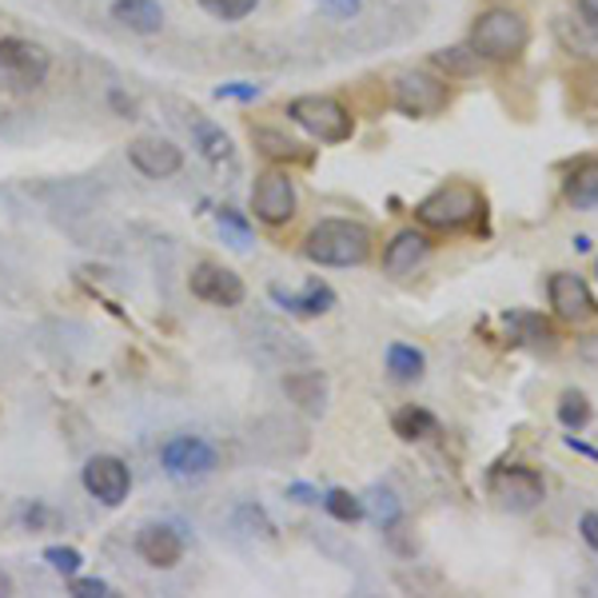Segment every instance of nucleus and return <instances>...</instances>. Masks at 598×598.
I'll use <instances>...</instances> for the list:
<instances>
[{"mask_svg":"<svg viewBox=\"0 0 598 598\" xmlns=\"http://www.w3.org/2000/svg\"><path fill=\"white\" fill-rule=\"evenodd\" d=\"M376 235L359 220H320L303 240V255L320 267H359L371 260Z\"/></svg>","mask_w":598,"mask_h":598,"instance_id":"obj_1","label":"nucleus"},{"mask_svg":"<svg viewBox=\"0 0 598 598\" xmlns=\"http://www.w3.org/2000/svg\"><path fill=\"white\" fill-rule=\"evenodd\" d=\"M483 192L475 184H467V180H451L444 188H435L432 196L419 199V223L435 228V232H459V228H471V223L483 220Z\"/></svg>","mask_w":598,"mask_h":598,"instance_id":"obj_2","label":"nucleus"},{"mask_svg":"<svg viewBox=\"0 0 598 598\" xmlns=\"http://www.w3.org/2000/svg\"><path fill=\"white\" fill-rule=\"evenodd\" d=\"M531 45V24L522 21V12L515 9H487L471 28V53L479 60H515L522 56V48Z\"/></svg>","mask_w":598,"mask_h":598,"instance_id":"obj_3","label":"nucleus"},{"mask_svg":"<svg viewBox=\"0 0 598 598\" xmlns=\"http://www.w3.org/2000/svg\"><path fill=\"white\" fill-rule=\"evenodd\" d=\"M288 116L311 136V140H320V145H344V140H352V133H355L352 112H347L335 96H320V92L291 100Z\"/></svg>","mask_w":598,"mask_h":598,"instance_id":"obj_4","label":"nucleus"},{"mask_svg":"<svg viewBox=\"0 0 598 598\" xmlns=\"http://www.w3.org/2000/svg\"><path fill=\"white\" fill-rule=\"evenodd\" d=\"M487 491L498 507L510 510V515H527V510H534L547 498L543 475H539L534 467H522V463L495 467L487 479Z\"/></svg>","mask_w":598,"mask_h":598,"instance_id":"obj_5","label":"nucleus"},{"mask_svg":"<svg viewBox=\"0 0 598 598\" xmlns=\"http://www.w3.org/2000/svg\"><path fill=\"white\" fill-rule=\"evenodd\" d=\"M395 108L411 120H432L439 112H447L451 104V89H447L439 77H427V72H403L395 77V89H391Z\"/></svg>","mask_w":598,"mask_h":598,"instance_id":"obj_6","label":"nucleus"},{"mask_svg":"<svg viewBox=\"0 0 598 598\" xmlns=\"http://www.w3.org/2000/svg\"><path fill=\"white\" fill-rule=\"evenodd\" d=\"M0 77L21 84V89H33V84H45L48 77V53L24 36H4L0 41Z\"/></svg>","mask_w":598,"mask_h":598,"instance_id":"obj_7","label":"nucleus"},{"mask_svg":"<svg viewBox=\"0 0 598 598\" xmlns=\"http://www.w3.org/2000/svg\"><path fill=\"white\" fill-rule=\"evenodd\" d=\"M160 463H164V471L172 479H204L220 467V455H216L211 444L196 439V435H176V439H168L164 444Z\"/></svg>","mask_w":598,"mask_h":598,"instance_id":"obj_8","label":"nucleus"},{"mask_svg":"<svg viewBox=\"0 0 598 598\" xmlns=\"http://www.w3.org/2000/svg\"><path fill=\"white\" fill-rule=\"evenodd\" d=\"M252 211L260 216L264 223L279 228V223H288L296 216V180L288 172H264V176H255V188H252Z\"/></svg>","mask_w":598,"mask_h":598,"instance_id":"obj_9","label":"nucleus"},{"mask_svg":"<svg viewBox=\"0 0 598 598\" xmlns=\"http://www.w3.org/2000/svg\"><path fill=\"white\" fill-rule=\"evenodd\" d=\"M80 479H84V491L92 498H100L104 507H120L124 498H128V491H133V471L116 455H92Z\"/></svg>","mask_w":598,"mask_h":598,"instance_id":"obj_10","label":"nucleus"},{"mask_svg":"<svg viewBox=\"0 0 598 598\" xmlns=\"http://www.w3.org/2000/svg\"><path fill=\"white\" fill-rule=\"evenodd\" d=\"M188 288L196 299H204V303H216V308H240L248 296L244 279L235 276L232 267L223 264H211V260H204V264L192 267L188 276Z\"/></svg>","mask_w":598,"mask_h":598,"instance_id":"obj_11","label":"nucleus"},{"mask_svg":"<svg viewBox=\"0 0 598 598\" xmlns=\"http://www.w3.org/2000/svg\"><path fill=\"white\" fill-rule=\"evenodd\" d=\"M547 299H551L554 315L566 323H587L598 315V303L595 296H590L587 279L575 276V272H554V276L547 279Z\"/></svg>","mask_w":598,"mask_h":598,"instance_id":"obj_12","label":"nucleus"},{"mask_svg":"<svg viewBox=\"0 0 598 598\" xmlns=\"http://www.w3.org/2000/svg\"><path fill=\"white\" fill-rule=\"evenodd\" d=\"M128 160L148 180H168L184 168V152L172 140H164V136H140V140H133L128 145Z\"/></svg>","mask_w":598,"mask_h":598,"instance_id":"obj_13","label":"nucleus"},{"mask_svg":"<svg viewBox=\"0 0 598 598\" xmlns=\"http://www.w3.org/2000/svg\"><path fill=\"white\" fill-rule=\"evenodd\" d=\"M136 554L156 571H172L184 559V534L172 522H145L136 531Z\"/></svg>","mask_w":598,"mask_h":598,"instance_id":"obj_14","label":"nucleus"},{"mask_svg":"<svg viewBox=\"0 0 598 598\" xmlns=\"http://www.w3.org/2000/svg\"><path fill=\"white\" fill-rule=\"evenodd\" d=\"M427 255H432V240L423 232H415V228H403V232L391 235L388 248H383V272H388V276H407Z\"/></svg>","mask_w":598,"mask_h":598,"instance_id":"obj_15","label":"nucleus"},{"mask_svg":"<svg viewBox=\"0 0 598 598\" xmlns=\"http://www.w3.org/2000/svg\"><path fill=\"white\" fill-rule=\"evenodd\" d=\"M272 299L279 308L291 311V315H327L335 308V291L323 284V279H311L303 291H284V288H272Z\"/></svg>","mask_w":598,"mask_h":598,"instance_id":"obj_16","label":"nucleus"},{"mask_svg":"<svg viewBox=\"0 0 598 598\" xmlns=\"http://www.w3.org/2000/svg\"><path fill=\"white\" fill-rule=\"evenodd\" d=\"M284 391H288L291 403L308 411V415H323L327 407V376L323 371H291L284 379Z\"/></svg>","mask_w":598,"mask_h":598,"instance_id":"obj_17","label":"nucleus"},{"mask_svg":"<svg viewBox=\"0 0 598 598\" xmlns=\"http://www.w3.org/2000/svg\"><path fill=\"white\" fill-rule=\"evenodd\" d=\"M112 16L128 28V33H140V36H152L164 28V9L156 0H116L112 4Z\"/></svg>","mask_w":598,"mask_h":598,"instance_id":"obj_18","label":"nucleus"},{"mask_svg":"<svg viewBox=\"0 0 598 598\" xmlns=\"http://www.w3.org/2000/svg\"><path fill=\"white\" fill-rule=\"evenodd\" d=\"M563 196L566 204L575 208H598V160H578L571 172H566V184H563Z\"/></svg>","mask_w":598,"mask_h":598,"instance_id":"obj_19","label":"nucleus"},{"mask_svg":"<svg viewBox=\"0 0 598 598\" xmlns=\"http://www.w3.org/2000/svg\"><path fill=\"white\" fill-rule=\"evenodd\" d=\"M391 432H395L403 444H419V439H432V435H439V419H435L427 407H415V403H407V407H399L395 415H391Z\"/></svg>","mask_w":598,"mask_h":598,"instance_id":"obj_20","label":"nucleus"},{"mask_svg":"<svg viewBox=\"0 0 598 598\" xmlns=\"http://www.w3.org/2000/svg\"><path fill=\"white\" fill-rule=\"evenodd\" d=\"M388 371L395 383H415L427 371V355L411 344H391L388 347Z\"/></svg>","mask_w":598,"mask_h":598,"instance_id":"obj_21","label":"nucleus"},{"mask_svg":"<svg viewBox=\"0 0 598 598\" xmlns=\"http://www.w3.org/2000/svg\"><path fill=\"white\" fill-rule=\"evenodd\" d=\"M252 145L260 148L264 156H276V160H299V164H308L311 152L303 145H296V140H288V136L272 133V128H255L252 133Z\"/></svg>","mask_w":598,"mask_h":598,"instance_id":"obj_22","label":"nucleus"},{"mask_svg":"<svg viewBox=\"0 0 598 598\" xmlns=\"http://www.w3.org/2000/svg\"><path fill=\"white\" fill-rule=\"evenodd\" d=\"M192 136H196L199 152L208 156V160H216V164L232 156V140H228V133H223V128H216L211 120H204V116H196V120H192Z\"/></svg>","mask_w":598,"mask_h":598,"instance_id":"obj_23","label":"nucleus"},{"mask_svg":"<svg viewBox=\"0 0 598 598\" xmlns=\"http://www.w3.org/2000/svg\"><path fill=\"white\" fill-rule=\"evenodd\" d=\"M559 423H563L566 432H583L590 423V399L587 391H578V388H566L563 395H559Z\"/></svg>","mask_w":598,"mask_h":598,"instance_id":"obj_24","label":"nucleus"},{"mask_svg":"<svg viewBox=\"0 0 598 598\" xmlns=\"http://www.w3.org/2000/svg\"><path fill=\"white\" fill-rule=\"evenodd\" d=\"M364 515H371V522L376 527H383V531H391L399 522V498L391 495L388 487H371L364 498Z\"/></svg>","mask_w":598,"mask_h":598,"instance_id":"obj_25","label":"nucleus"},{"mask_svg":"<svg viewBox=\"0 0 598 598\" xmlns=\"http://www.w3.org/2000/svg\"><path fill=\"white\" fill-rule=\"evenodd\" d=\"M216 223H220L223 244H232L235 252H248V248H252V228H248V220L235 208H220V211H216Z\"/></svg>","mask_w":598,"mask_h":598,"instance_id":"obj_26","label":"nucleus"},{"mask_svg":"<svg viewBox=\"0 0 598 598\" xmlns=\"http://www.w3.org/2000/svg\"><path fill=\"white\" fill-rule=\"evenodd\" d=\"M323 507H327V515L340 522H359L364 519V498L352 495V491L344 487H332L327 495H323Z\"/></svg>","mask_w":598,"mask_h":598,"instance_id":"obj_27","label":"nucleus"},{"mask_svg":"<svg viewBox=\"0 0 598 598\" xmlns=\"http://www.w3.org/2000/svg\"><path fill=\"white\" fill-rule=\"evenodd\" d=\"M255 4H260V0H199V9L211 12L216 21H228V24H235V21H244V16H252Z\"/></svg>","mask_w":598,"mask_h":598,"instance_id":"obj_28","label":"nucleus"},{"mask_svg":"<svg viewBox=\"0 0 598 598\" xmlns=\"http://www.w3.org/2000/svg\"><path fill=\"white\" fill-rule=\"evenodd\" d=\"M45 563L53 566L56 575L72 578L80 571V563H84V559H80L77 547H48V551H45Z\"/></svg>","mask_w":598,"mask_h":598,"instance_id":"obj_29","label":"nucleus"},{"mask_svg":"<svg viewBox=\"0 0 598 598\" xmlns=\"http://www.w3.org/2000/svg\"><path fill=\"white\" fill-rule=\"evenodd\" d=\"M68 590H72V595H80V598H104V595H108V583H104V578H80V575H72Z\"/></svg>","mask_w":598,"mask_h":598,"instance_id":"obj_30","label":"nucleus"},{"mask_svg":"<svg viewBox=\"0 0 598 598\" xmlns=\"http://www.w3.org/2000/svg\"><path fill=\"white\" fill-rule=\"evenodd\" d=\"M216 96L220 100H260V84H220L216 89Z\"/></svg>","mask_w":598,"mask_h":598,"instance_id":"obj_31","label":"nucleus"},{"mask_svg":"<svg viewBox=\"0 0 598 598\" xmlns=\"http://www.w3.org/2000/svg\"><path fill=\"white\" fill-rule=\"evenodd\" d=\"M578 534H583V543L590 551H598V510H587L583 519H578Z\"/></svg>","mask_w":598,"mask_h":598,"instance_id":"obj_32","label":"nucleus"},{"mask_svg":"<svg viewBox=\"0 0 598 598\" xmlns=\"http://www.w3.org/2000/svg\"><path fill=\"white\" fill-rule=\"evenodd\" d=\"M320 4H323L327 12H332V16H355L364 0H320Z\"/></svg>","mask_w":598,"mask_h":598,"instance_id":"obj_33","label":"nucleus"},{"mask_svg":"<svg viewBox=\"0 0 598 598\" xmlns=\"http://www.w3.org/2000/svg\"><path fill=\"white\" fill-rule=\"evenodd\" d=\"M578 16H583V24L598 36V0H578Z\"/></svg>","mask_w":598,"mask_h":598,"instance_id":"obj_34","label":"nucleus"},{"mask_svg":"<svg viewBox=\"0 0 598 598\" xmlns=\"http://www.w3.org/2000/svg\"><path fill=\"white\" fill-rule=\"evenodd\" d=\"M288 495L296 498V503H315V498H320V495H315V491H311V487H303V483H291Z\"/></svg>","mask_w":598,"mask_h":598,"instance_id":"obj_35","label":"nucleus"},{"mask_svg":"<svg viewBox=\"0 0 598 598\" xmlns=\"http://www.w3.org/2000/svg\"><path fill=\"white\" fill-rule=\"evenodd\" d=\"M566 447H571V451H578V455H590V459H598V451H595V447H587V444H578L575 435H566Z\"/></svg>","mask_w":598,"mask_h":598,"instance_id":"obj_36","label":"nucleus"},{"mask_svg":"<svg viewBox=\"0 0 598 598\" xmlns=\"http://www.w3.org/2000/svg\"><path fill=\"white\" fill-rule=\"evenodd\" d=\"M0 595H12V575L0 566Z\"/></svg>","mask_w":598,"mask_h":598,"instance_id":"obj_37","label":"nucleus"},{"mask_svg":"<svg viewBox=\"0 0 598 598\" xmlns=\"http://www.w3.org/2000/svg\"><path fill=\"white\" fill-rule=\"evenodd\" d=\"M595 276H598V260H595Z\"/></svg>","mask_w":598,"mask_h":598,"instance_id":"obj_38","label":"nucleus"}]
</instances>
